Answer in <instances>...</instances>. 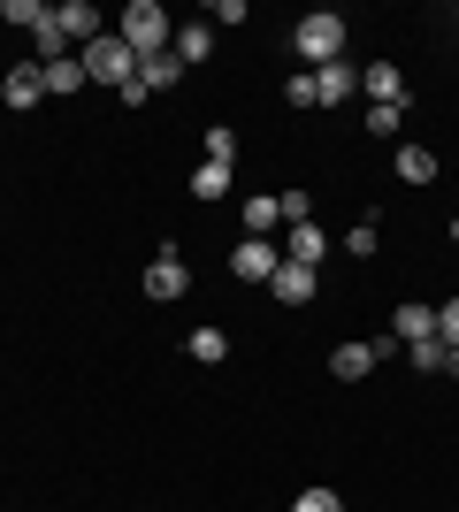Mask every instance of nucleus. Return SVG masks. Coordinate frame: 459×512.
Listing matches in <instances>:
<instances>
[{"instance_id": "f257e3e1", "label": "nucleus", "mask_w": 459, "mask_h": 512, "mask_svg": "<svg viewBox=\"0 0 459 512\" xmlns=\"http://www.w3.org/2000/svg\"><path fill=\"white\" fill-rule=\"evenodd\" d=\"M291 54H299L306 69L345 62V16H337V8H314V16H299V31H291Z\"/></svg>"}, {"instance_id": "f03ea898", "label": "nucleus", "mask_w": 459, "mask_h": 512, "mask_svg": "<svg viewBox=\"0 0 459 512\" xmlns=\"http://www.w3.org/2000/svg\"><path fill=\"white\" fill-rule=\"evenodd\" d=\"M77 62H85V85H138V54L123 46V31H100L92 46H77Z\"/></svg>"}, {"instance_id": "7ed1b4c3", "label": "nucleus", "mask_w": 459, "mask_h": 512, "mask_svg": "<svg viewBox=\"0 0 459 512\" xmlns=\"http://www.w3.org/2000/svg\"><path fill=\"white\" fill-rule=\"evenodd\" d=\"M115 31H123V46H131L138 62H153V54H169V46H176V31H169V8H161V0H131Z\"/></svg>"}, {"instance_id": "20e7f679", "label": "nucleus", "mask_w": 459, "mask_h": 512, "mask_svg": "<svg viewBox=\"0 0 459 512\" xmlns=\"http://www.w3.org/2000/svg\"><path fill=\"white\" fill-rule=\"evenodd\" d=\"M276 268H284L276 237H238V253H230V276H245V283H268Z\"/></svg>"}, {"instance_id": "39448f33", "label": "nucleus", "mask_w": 459, "mask_h": 512, "mask_svg": "<svg viewBox=\"0 0 459 512\" xmlns=\"http://www.w3.org/2000/svg\"><path fill=\"white\" fill-rule=\"evenodd\" d=\"M184 291H192V268H184V260H176V245H169V253L146 268V299L169 306V299H184Z\"/></svg>"}, {"instance_id": "423d86ee", "label": "nucleus", "mask_w": 459, "mask_h": 512, "mask_svg": "<svg viewBox=\"0 0 459 512\" xmlns=\"http://www.w3.org/2000/svg\"><path fill=\"white\" fill-rule=\"evenodd\" d=\"M0 100L16 107V115H23V107H39V100H46V69H39V62H16L8 77H0Z\"/></svg>"}, {"instance_id": "0eeeda50", "label": "nucleus", "mask_w": 459, "mask_h": 512, "mask_svg": "<svg viewBox=\"0 0 459 512\" xmlns=\"http://www.w3.org/2000/svg\"><path fill=\"white\" fill-rule=\"evenodd\" d=\"M306 77H314V107H345L352 92H360L352 62H322V69H306Z\"/></svg>"}, {"instance_id": "6e6552de", "label": "nucleus", "mask_w": 459, "mask_h": 512, "mask_svg": "<svg viewBox=\"0 0 459 512\" xmlns=\"http://www.w3.org/2000/svg\"><path fill=\"white\" fill-rule=\"evenodd\" d=\"M360 92H368V107H406V77H398V62H368V69H360Z\"/></svg>"}, {"instance_id": "1a4fd4ad", "label": "nucleus", "mask_w": 459, "mask_h": 512, "mask_svg": "<svg viewBox=\"0 0 459 512\" xmlns=\"http://www.w3.org/2000/svg\"><path fill=\"white\" fill-rule=\"evenodd\" d=\"M54 23H62V39H69V46H92V39H100V31H108L92 0H62V8H54Z\"/></svg>"}, {"instance_id": "9d476101", "label": "nucleus", "mask_w": 459, "mask_h": 512, "mask_svg": "<svg viewBox=\"0 0 459 512\" xmlns=\"http://www.w3.org/2000/svg\"><path fill=\"white\" fill-rule=\"evenodd\" d=\"M375 360H383V352H375V337H368V344H337V352H329V375H337V383H368Z\"/></svg>"}, {"instance_id": "9b49d317", "label": "nucleus", "mask_w": 459, "mask_h": 512, "mask_svg": "<svg viewBox=\"0 0 459 512\" xmlns=\"http://www.w3.org/2000/svg\"><path fill=\"white\" fill-rule=\"evenodd\" d=\"M238 214H245V237H276L284 230V192H253Z\"/></svg>"}, {"instance_id": "f8f14e48", "label": "nucleus", "mask_w": 459, "mask_h": 512, "mask_svg": "<svg viewBox=\"0 0 459 512\" xmlns=\"http://www.w3.org/2000/svg\"><path fill=\"white\" fill-rule=\"evenodd\" d=\"M268 291H276V299H284V306H306V299H314V291H322V276H314V268H299V260H284V268L268 276Z\"/></svg>"}, {"instance_id": "ddd939ff", "label": "nucleus", "mask_w": 459, "mask_h": 512, "mask_svg": "<svg viewBox=\"0 0 459 512\" xmlns=\"http://www.w3.org/2000/svg\"><path fill=\"white\" fill-rule=\"evenodd\" d=\"M322 253H329V230H322V222H291L284 260H299V268H322Z\"/></svg>"}, {"instance_id": "4468645a", "label": "nucleus", "mask_w": 459, "mask_h": 512, "mask_svg": "<svg viewBox=\"0 0 459 512\" xmlns=\"http://www.w3.org/2000/svg\"><path fill=\"white\" fill-rule=\"evenodd\" d=\"M391 337H398V344H421V337H437V306L406 299V306L391 314Z\"/></svg>"}, {"instance_id": "2eb2a0df", "label": "nucleus", "mask_w": 459, "mask_h": 512, "mask_svg": "<svg viewBox=\"0 0 459 512\" xmlns=\"http://www.w3.org/2000/svg\"><path fill=\"white\" fill-rule=\"evenodd\" d=\"M207 54H215V23H176V62L199 69Z\"/></svg>"}, {"instance_id": "dca6fc26", "label": "nucleus", "mask_w": 459, "mask_h": 512, "mask_svg": "<svg viewBox=\"0 0 459 512\" xmlns=\"http://www.w3.org/2000/svg\"><path fill=\"white\" fill-rule=\"evenodd\" d=\"M391 169H398V184H437V153L429 146H398Z\"/></svg>"}, {"instance_id": "f3484780", "label": "nucleus", "mask_w": 459, "mask_h": 512, "mask_svg": "<svg viewBox=\"0 0 459 512\" xmlns=\"http://www.w3.org/2000/svg\"><path fill=\"white\" fill-rule=\"evenodd\" d=\"M138 85H146V92L184 85V62H176V46H169V54H153V62H138Z\"/></svg>"}, {"instance_id": "a211bd4d", "label": "nucleus", "mask_w": 459, "mask_h": 512, "mask_svg": "<svg viewBox=\"0 0 459 512\" xmlns=\"http://www.w3.org/2000/svg\"><path fill=\"white\" fill-rule=\"evenodd\" d=\"M192 199H230V169H222V161H199L192 169Z\"/></svg>"}, {"instance_id": "6ab92c4d", "label": "nucleus", "mask_w": 459, "mask_h": 512, "mask_svg": "<svg viewBox=\"0 0 459 512\" xmlns=\"http://www.w3.org/2000/svg\"><path fill=\"white\" fill-rule=\"evenodd\" d=\"M192 360L199 367H222V360H230V337H222V329H192Z\"/></svg>"}, {"instance_id": "aec40b11", "label": "nucleus", "mask_w": 459, "mask_h": 512, "mask_svg": "<svg viewBox=\"0 0 459 512\" xmlns=\"http://www.w3.org/2000/svg\"><path fill=\"white\" fill-rule=\"evenodd\" d=\"M0 16H8V23H23V31L39 39V31H46V16H54V8H39V0H0Z\"/></svg>"}, {"instance_id": "412c9836", "label": "nucleus", "mask_w": 459, "mask_h": 512, "mask_svg": "<svg viewBox=\"0 0 459 512\" xmlns=\"http://www.w3.org/2000/svg\"><path fill=\"white\" fill-rule=\"evenodd\" d=\"M31 46H39V54H31V62H69V39H62V23H54V16H46V31H39V39H31Z\"/></svg>"}, {"instance_id": "4be33fe9", "label": "nucleus", "mask_w": 459, "mask_h": 512, "mask_svg": "<svg viewBox=\"0 0 459 512\" xmlns=\"http://www.w3.org/2000/svg\"><path fill=\"white\" fill-rule=\"evenodd\" d=\"M345 253L352 260H375V253H383V230H375V222H352V230H345Z\"/></svg>"}, {"instance_id": "5701e85b", "label": "nucleus", "mask_w": 459, "mask_h": 512, "mask_svg": "<svg viewBox=\"0 0 459 512\" xmlns=\"http://www.w3.org/2000/svg\"><path fill=\"white\" fill-rule=\"evenodd\" d=\"M85 85V62L69 54V62H46V92H77Z\"/></svg>"}, {"instance_id": "b1692460", "label": "nucleus", "mask_w": 459, "mask_h": 512, "mask_svg": "<svg viewBox=\"0 0 459 512\" xmlns=\"http://www.w3.org/2000/svg\"><path fill=\"white\" fill-rule=\"evenodd\" d=\"M444 360H452V344H444V337H421L414 344V367H421V375H444Z\"/></svg>"}, {"instance_id": "393cba45", "label": "nucleus", "mask_w": 459, "mask_h": 512, "mask_svg": "<svg viewBox=\"0 0 459 512\" xmlns=\"http://www.w3.org/2000/svg\"><path fill=\"white\" fill-rule=\"evenodd\" d=\"M291 512H345V497L314 482V490H299V497H291Z\"/></svg>"}, {"instance_id": "a878e982", "label": "nucleus", "mask_w": 459, "mask_h": 512, "mask_svg": "<svg viewBox=\"0 0 459 512\" xmlns=\"http://www.w3.org/2000/svg\"><path fill=\"white\" fill-rule=\"evenodd\" d=\"M368 130L375 138H398V130H406V107H368Z\"/></svg>"}, {"instance_id": "bb28decb", "label": "nucleus", "mask_w": 459, "mask_h": 512, "mask_svg": "<svg viewBox=\"0 0 459 512\" xmlns=\"http://www.w3.org/2000/svg\"><path fill=\"white\" fill-rule=\"evenodd\" d=\"M207 161H222V169H230V161H238V138H230V130H207Z\"/></svg>"}, {"instance_id": "cd10ccee", "label": "nucleus", "mask_w": 459, "mask_h": 512, "mask_svg": "<svg viewBox=\"0 0 459 512\" xmlns=\"http://www.w3.org/2000/svg\"><path fill=\"white\" fill-rule=\"evenodd\" d=\"M437 337L459 352V299H444V306H437Z\"/></svg>"}, {"instance_id": "c85d7f7f", "label": "nucleus", "mask_w": 459, "mask_h": 512, "mask_svg": "<svg viewBox=\"0 0 459 512\" xmlns=\"http://www.w3.org/2000/svg\"><path fill=\"white\" fill-rule=\"evenodd\" d=\"M444 375H452V383H459V352H452V360H444Z\"/></svg>"}, {"instance_id": "c756f323", "label": "nucleus", "mask_w": 459, "mask_h": 512, "mask_svg": "<svg viewBox=\"0 0 459 512\" xmlns=\"http://www.w3.org/2000/svg\"><path fill=\"white\" fill-rule=\"evenodd\" d=\"M452 245H459V214H452Z\"/></svg>"}]
</instances>
